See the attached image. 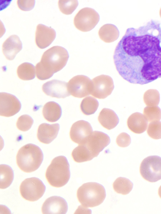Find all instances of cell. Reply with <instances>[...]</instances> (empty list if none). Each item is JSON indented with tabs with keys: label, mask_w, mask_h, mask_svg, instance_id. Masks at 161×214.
<instances>
[{
	"label": "cell",
	"mask_w": 161,
	"mask_h": 214,
	"mask_svg": "<svg viewBox=\"0 0 161 214\" xmlns=\"http://www.w3.org/2000/svg\"><path fill=\"white\" fill-rule=\"evenodd\" d=\"M98 106L99 103L97 99L92 96H88L81 101L80 108L84 114L90 115L95 112Z\"/></svg>",
	"instance_id": "26"
},
{
	"label": "cell",
	"mask_w": 161,
	"mask_h": 214,
	"mask_svg": "<svg viewBox=\"0 0 161 214\" xmlns=\"http://www.w3.org/2000/svg\"><path fill=\"white\" fill-rule=\"evenodd\" d=\"M140 172L143 178L149 182L161 179V158L150 156L145 158L141 164Z\"/></svg>",
	"instance_id": "6"
},
{
	"label": "cell",
	"mask_w": 161,
	"mask_h": 214,
	"mask_svg": "<svg viewBox=\"0 0 161 214\" xmlns=\"http://www.w3.org/2000/svg\"><path fill=\"white\" fill-rule=\"evenodd\" d=\"M69 58L67 50L62 46H54L48 49L36 65L37 77L41 80L49 78L65 67Z\"/></svg>",
	"instance_id": "2"
},
{
	"label": "cell",
	"mask_w": 161,
	"mask_h": 214,
	"mask_svg": "<svg viewBox=\"0 0 161 214\" xmlns=\"http://www.w3.org/2000/svg\"><path fill=\"white\" fill-rule=\"evenodd\" d=\"M98 13L94 9L86 7L81 9L75 16L74 24L78 30L87 32L93 29L99 21Z\"/></svg>",
	"instance_id": "8"
},
{
	"label": "cell",
	"mask_w": 161,
	"mask_h": 214,
	"mask_svg": "<svg viewBox=\"0 0 161 214\" xmlns=\"http://www.w3.org/2000/svg\"><path fill=\"white\" fill-rule=\"evenodd\" d=\"M147 132L148 136L153 139H161V121L150 122L147 126Z\"/></svg>",
	"instance_id": "31"
},
{
	"label": "cell",
	"mask_w": 161,
	"mask_h": 214,
	"mask_svg": "<svg viewBox=\"0 0 161 214\" xmlns=\"http://www.w3.org/2000/svg\"><path fill=\"white\" fill-rule=\"evenodd\" d=\"M91 95L99 99H104L110 95L114 88V82L110 76L101 75L92 80Z\"/></svg>",
	"instance_id": "11"
},
{
	"label": "cell",
	"mask_w": 161,
	"mask_h": 214,
	"mask_svg": "<svg viewBox=\"0 0 161 214\" xmlns=\"http://www.w3.org/2000/svg\"><path fill=\"white\" fill-rule=\"evenodd\" d=\"M92 132V128L89 122L80 120L72 125L69 135L71 140L79 145L82 144Z\"/></svg>",
	"instance_id": "13"
},
{
	"label": "cell",
	"mask_w": 161,
	"mask_h": 214,
	"mask_svg": "<svg viewBox=\"0 0 161 214\" xmlns=\"http://www.w3.org/2000/svg\"><path fill=\"white\" fill-rule=\"evenodd\" d=\"M33 120L29 115H24L19 117L16 123L17 128L22 131H26L31 127Z\"/></svg>",
	"instance_id": "32"
},
{
	"label": "cell",
	"mask_w": 161,
	"mask_h": 214,
	"mask_svg": "<svg viewBox=\"0 0 161 214\" xmlns=\"http://www.w3.org/2000/svg\"><path fill=\"white\" fill-rule=\"evenodd\" d=\"M160 94L155 89H150L146 91L143 95V100L147 106H158L160 101Z\"/></svg>",
	"instance_id": "28"
},
{
	"label": "cell",
	"mask_w": 161,
	"mask_h": 214,
	"mask_svg": "<svg viewBox=\"0 0 161 214\" xmlns=\"http://www.w3.org/2000/svg\"><path fill=\"white\" fill-rule=\"evenodd\" d=\"M159 15H160V17L161 18V8L160 9V11H159Z\"/></svg>",
	"instance_id": "36"
},
{
	"label": "cell",
	"mask_w": 161,
	"mask_h": 214,
	"mask_svg": "<svg viewBox=\"0 0 161 214\" xmlns=\"http://www.w3.org/2000/svg\"><path fill=\"white\" fill-rule=\"evenodd\" d=\"M78 5L77 0H59L58 5L60 11L66 15L70 14Z\"/></svg>",
	"instance_id": "30"
},
{
	"label": "cell",
	"mask_w": 161,
	"mask_h": 214,
	"mask_svg": "<svg viewBox=\"0 0 161 214\" xmlns=\"http://www.w3.org/2000/svg\"><path fill=\"white\" fill-rule=\"evenodd\" d=\"M143 115L148 122L160 121L161 119V110L158 106L146 107Z\"/></svg>",
	"instance_id": "29"
},
{
	"label": "cell",
	"mask_w": 161,
	"mask_h": 214,
	"mask_svg": "<svg viewBox=\"0 0 161 214\" xmlns=\"http://www.w3.org/2000/svg\"><path fill=\"white\" fill-rule=\"evenodd\" d=\"M68 209L67 203L63 198L57 196L47 198L42 208L43 214H65Z\"/></svg>",
	"instance_id": "15"
},
{
	"label": "cell",
	"mask_w": 161,
	"mask_h": 214,
	"mask_svg": "<svg viewBox=\"0 0 161 214\" xmlns=\"http://www.w3.org/2000/svg\"><path fill=\"white\" fill-rule=\"evenodd\" d=\"M151 19L127 29L113 55L116 69L128 82L143 85L161 78V27Z\"/></svg>",
	"instance_id": "1"
},
{
	"label": "cell",
	"mask_w": 161,
	"mask_h": 214,
	"mask_svg": "<svg viewBox=\"0 0 161 214\" xmlns=\"http://www.w3.org/2000/svg\"><path fill=\"white\" fill-rule=\"evenodd\" d=\"M70 174L69 165L66 158L60 156L54 158L48 167L46 173V178L52 186L60 187L68 182Z\"/></svg>",
	"instance_id": "4"
},
{
	"label": "cell",
	"mask_w": 161,
	"mask_h": 214,
	"mask_svg": "<svg viewBox=\"0 0 161 214\" xmlns=\"http://www.w3.org/2000/svg\"><path fill=\"white\" fill-rule=\"evenodd\" d=\"M74 160L77 163H81L91 160L93 158L86 147L80 144L76 147L72 152Z\"/></svg>",
	"instance_id": "27"
},
{
	"label": "cell",
	"mask_w": 161,
	"mask_h": 214,
	"mask_svg": "<svg viewBox=\"0 0 161 214\" xmlns=\"http://www.w3.org/2000/svg\"><path fill=\"white\" fill-rule=\"evenodd\" d=\"M110 142V137L107 134L102 131H94L81 144L86 147L94 158L97 157Z\"/></svg>",
	"instance_id": "9"
},
{
	"label": "cell",
	"mask_w": 161,
	"mask_h": 214,
	"mask_svg": "<svg viewBox=\"0 0 161 214\" xmlns=\"http://www.w3.org/2000/svg\"><path fill=\"white\" fill-rule=\"evenodd\" d=\"M77 197L84 207H92L101 204L104 201L106 193L103 185L96 182L84 184L78 189Z\"/></svg>",
	"instance_id": "5"
},
{
	"label": "cell",
	"mask_w": 161,
	"mask_h": 214,
	"mask_svg": "<svg viewBox=\"0 0 161 214\" xmlns=\"http://www.w3.org/2000/svg\"><path fill=\"white\" fill-rule=\"evenodd\" d=\"M59 129V125L58 123H42L39 126L38 129L37 138L41 142L49 144L56 137Z\"/></svg>",
	"instance_id": "17"
},
{
	"label": "cell",
	"mask_w": 161,
	"mask_h": 214,
	"mask_svg": "<svg viewBox=\"0 0 161 214\" xmlns=\"http://www.w3.org/2000/svg\"><path fill=\"white\" fill-rule=\"evenodd\" d=\"M131 142L130 136L127 133L122 132L117 137L116 142L117 144L121 147H126L129 146Z\"/></svg>",
	"instance_id": "33"
},
{
	"label": "cell",
	"mask_w": 161,
	"mask_h": 214,
	"mask_svg": "<svg viewBox=\"0 0 161 214\" xmlns=\"http://www.w3.org/2000/svg\"><path fill=\"white\" fill-rule=\"evenodd\" d=\"M56 36V31L53 29L42 24L37 25L35 41L39 48L44 49L49 46L54 40Z\"/></svg>",
	"instance_id": "16"
},
{
	"label": "cell",
	"mask_w": 161,
	"mask_h": 214,
	"mask_svg": "<svg viewBox=\"0 0 161 214\" xmlns=\"http://www.w3.org/2000/svg\"><path fill=\"white\" fill-rule=\"evenodd\" d=\"M17 73L20 79L24 80L33 79L35 77V69L34 66L29 62H24L18 67Z\"/></svg>",
	"instance_id": "24"
},
{
	"label": "cell",
	"mask_w": 161,
	"mask_h": 214,
	"mask_svg": "<svg viewBox=\"0 0 161 214\" xmlns=\"http://www.w3.org/2000/svg\"><path fill=\"white\" fill-rule=\"evenodd\" d=\"M133 183L128 179L120 177L117 178L113 184V187L117 193L123 195L129 194L133 187Z\"/></svg>",
	"instance_id": "25"
},
{
	"label": "cell",
	"mask_w": 161,
	"mask_h": 214,
	"mask_svg": "<svg viewBox=\"0 0 161 214\" xmlns=\"http://www.w3.org/2000/svg\"><path fill=\"white\" fill-rule=\"evenodd\" d=\"M43 158V154L40 148L35 144L29 143L23 146L19 150L16 162L22 171L30 173L39 167Z\"/></svg>",
	"instance_id": "3"
},
{
	"label": "cell",
	"mask_w": 161,
	"mask_h": 214,
	"mask_svg": "<svg viewBox=\"0 0 161 214\" xmlns=\"http://www.w3.org/2000/svg\"><path fill=\"white\" fill-rule=\"evenodd\" d=\"M68 90L70 95L82 98L91 94L92 80L84 75H78L72 78L68 83Z\"/></svg>",
	"instance_id": "10"
},
{
	"label": "cell",
	"mask_w": 161,
	"mask_h": 214,
	"mask_svg": "<svg viewBox=\"0 0 161 214\" xmlns=\"http://www.w3.org/2000/svg\"><path fill=\"white\" fill-rule=\"evenodd\" d=\"M127 125L131 131L137 134L144 132L148 125V121L144 115L138 112L132 114L129 117Z\"/></svg>",
	"instance_id": "19"
},
{
	"label": "cell",
	"mask_w": 161,
	"mask_h": 214,
	"mask_svg": "<svg viewBox=\"0 0 161 214\" xmlns=\"http://www.w3.org/2000/svg\"><path fill=\"white\" fill-rule=\"evenodd\" d=\"M21 104L13 95L5 93H0V115L5 117L12 116L20 110Z\"/></svg>",
	"instance_id": "12"
},
{
	"label": "cell",
	"mask_w": 161,
	"mask_h": 214,
	"mask_svg": "<svg viewBox=\"0 0 161 214\" xmlns=\"http://www.w3.org/2000/svg\"><path fill=\"white\" fill-rule=\"evenodd\" d=\"M158 194L160 197L161 198V185L159 188L158 190Z\"/></svg>",
	"instance_id": "35"
},
{
	"label": "cell",
	"mask_w": 161,
	"mask_h": 214,
	"mask_svg": "<svg viewBox=\"0 0 161 214\" xmlns=\"http://www.w3.org/2000/svg\"><path fill=\"white\" fill-rule=\"evenodd\" d=\"M101 125L108 130L115 127L118 124L119 120L116 113L109 109L103 108L100 112L98 117Z\"/></svg>",
	"instance_id": "20"
},
{
	"label": "cell",
	"mask_w": 161,
	"mask_h": 214,
	"mask_svg": "<svg viewBox=\"0 0 161 214\" xmlns=\"http://www.w3.org/2000/svg\"><path fill=\"white\" fill-rule=\"evenodd\" d=\"M42 113L44 118L47 120L54 122L60 118L62 114V110L58 104L54 101H50L44 105Z\"/></svg>",
	"instance_id": "21"
},
{
	"label": "cell",
	"mask_w": 161,
	"mask_h": 214,
	"mask_svg": "<svg viewBox=\"0 0 161 214\" xmlns=\"http://www.w3.org/2000/svg\"><path fill=\"white\" fill-rule=\"evenodd\" d=\"M119 35V31L115 25L106 24L102 26L98 31L100 38L106 43H111L117 40Z\"/></svg>",
	"instance_id": "22"
},
{
	"label": "cell",
	"mask_w": 161,
	"mask_h": 214,
	"mask_svg": "<svg viewBox=\"0 0 161 214\" xmlns=\"http://www.w3.org/2000/svg\"><path fill=\"white\" fill-rule=\"evenodd\" d=\"M0 188L4 189L9 187L14 179V172L11 168L6 164L0 165Z\"/></svg>",
	"instance_id": "23"
},
{
	"label": "cell",
	"mask_w": 161,
	"mask_h": 214,
	"mask_svg": "<svg viewBox=\"0 0 161 214\" xmlns=\"http://www.w3.org/2000/svg\"><path fill=\"white\" fill-rule=\"evenodd\" d=\"M22 47V43L19 37L16 35H13L4 42L2 45V50L6 58L12 60L21 50Z\"/></svg>",
	"instance_id": "18"
},
{
	"label": "cell",
	"mask_w": 161,
	"mask_h": 214,
	"mask_svg": "<svg viewBox=\"0 0 161 214\" xmlns=\"http://www.w3.org/2000/svg\"><path fill=\"white\" fill-rule=\"evenodd\" d=\"M42 90L47 95L53 97L64 98L70 95L68 90V83L56 79L44 84Z\"/></svg>",
	"instance_id": "14"
},
{
	"label": "cell",
	"mask_w": 161,
	"mask_h": 214,
	"mask_svg": "<svg viewBox=\"0 0 161 214\" xmlns=\"http://www.w3.org/2000/svg\"><path fill=\"white\" fill-rule=\"evenodd\" d=\"M45 186L39 178L31 177L27 178L21 183L20 191L22 197L28 201H34L38 200L43 195Z\"/></svg>",
	"instance_id": "7"
},
{
	"label": "cell",
	"mask_w": 161,
	"mask_h": 214,
	"mask_svg": "<svg viewBox=\"0 0 161 214\" xmlns=\"http://www.w3.org/2000/svg\"><path fill=\"white\" fill-rule=\"evenodd\" d=\"M34 0H18L17 5L21 10L27 11L31 10L34 7Z\"/></svg>",
	"instance_id": "34"
}]
</instances>
